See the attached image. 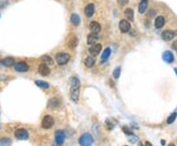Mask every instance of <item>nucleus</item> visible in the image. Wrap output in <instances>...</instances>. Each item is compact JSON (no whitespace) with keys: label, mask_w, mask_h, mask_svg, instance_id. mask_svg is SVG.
<instances>
[{"label":"nucleus","mask_w":177,"mask_h":146,"mask_svg":"<svg viewBox=\"0 0 177 146\" xmlns=\"http://www.w3.org/2000/svg\"><path fill=\"white\" fill-rule=\"evenodd\" d=\"M168 146H175V145H174V144H173V143H171V144H169Z\"/></svg>","instance_id":"obj_35"},{"label":"nucleus","mask_w":177,"mask_h":146,"mask_svg":"<svg viewBox=\"0 0 177 146\" xmlns=\"http://www.w3.org/2000/svg\"><path fill=\"white\" fill-rule=\"evenodd\" d=\"M69 85H70V97L74 102H78L80 96V86L81 83L77 76H72L69 80Z\"/></svg>","instance_id":"obj_1"},{"label":"nucleus","mask_w":177,"mask_h":146,"mask_svg":"<svg viewBox=\"0 0 177 146\" xmlns=\"http://www.w3.org/2000/svg\"><path fill=\"white\" fill-rule=\"evenodd\" d=\"M47 106H48V108H50V109H56L60 106V101H59L57 98H51L50 100L48 101Z\"/></svg>","instance_id":"obj_13"},{"label":"nucleus","mask_w":177,"mask_h":146,"mask_svg":"<svg viewBox=\"0 0 177 146\" xmlns=\"http://www.w3.org/2000/svg\"><path fill=\"white\" fill-rule=\"evenodd\" d=\"M125 16L127 17V19H128L129 21H133L134 20V11L130 8L126 9L125 10Z\"/></svg>","instance_id":"obj_25"},{"label":"nucleus","mask_w":177,"mask_h":146,"mask_svg":"<svg viewBox=\"0 0 177 146\" xmlns=\"http://www.w3.org/2000/svg\"><path fill=\"white\" fill-rule=\"evenodd\" d=\"M164 24H165V19H164L163 16H158V18L156 19V21H154V27H156V29L163 28L164 26Z\"/></svg>","instance_id":"obj_16"},{"label":"nucleus","mask_w":177,"mask_h":146,"mask_svg":"<svg viewBox=\"0 0 177 146\" xmlns=\"http://www.w3.org/2000/svg\"><path fill=\"white\" fill-rule=\"evenodd\" d=\"M71 22H72V24L75 25V26H79L80 23H81V19H80L79 15L72 14L71 15Z\"/></svg>","instance_id":"obj_22"},{"label":"nucleus","mask_w":177,"mask_h":146,"mask_svg":"<svg viewBox=\"0 0 177 146\" xmlns=\"http://www.w3.org/2000/svg\"><path fill=\"white\" fill-rule=\"evenodd\" d=\"M176 117H177V113L176 112H174V113L171 114V115L169 116L168 119H167V123H169V125H170V123H172L174 121H175Z\"/></svg>","instance_id":"obj_27"},{"label":"nucleus","mask_w":177,"mask_h":146,"mask_svg":"<svg viewBox=\"0 0 177 146\" xmlns=\"http://www.w3.org/2000/svg\"><path fill=\"white\" fill-rule=\"evenodd\" d=\"M12 141L8 137H2L0 139V146H11Z\"/></svg>","instance_id":"obj_24"},{"label":"nucleus","mask_w":177,"mask_h":146,"mask_svg":"<svg viewBox=\"0 0 177 146\" xmlns=\"http://www.w3.org/2000/svg\"><path fill=\"white\" fill-rule=\"evenodd\" d=\"M98 33H90L88 35V40H87V42H88V44H90V45H93V44H94L98 41Z\"/></svg>","instance_id":"obj_15"},{"label":"nucleus","mask_w":177,"mask_h":146,"mask_svg":"<svg viewBox=\"0 0 177 146\" xmlns=\"http://www.w3.org/2000/svg\"><path fill=\"white\" fill-rule=\"evenodd\" d=\"M147 7H148V1H146V0H142L141 3L139 4V12H140L141 14H144L145 11H146Z\"/></svg>","instance_id":"obj_21"},{"label":"nucleus","mask_w":177,"mask_h":146,"mask_svg":"<svg viewBox=\"0 0 177 146\" xmlns=\"http://www.w3.org/2000/svg\"><path fill=\"white\" fill-rule=\"evenodd\" d=\"M39 73L42 76H48L49 74H50V69L48 68V66H47V65L42 63L39 67Z\"/></svg>","instance_id":"obj_9"},{"label":"nucleus","mask_w":177,"mask_h":146,"mask_svg":"<svg viewBox=\"0 0 177 146\" xmlns=\"http://www.w3.org/2000/svg\"><path fill=\"white\" fill-rule=\"evenodd\" d=\"M94 142V138L90 133H85L79 139V143L81 146H92Z\"/></svg>","instance_id":"obj_2"},{"label":"nucleus","mask_w":177,"mask_h":146,"mask_svg":"<svg viewBox=\"0 0 177 146\" xmlns=\"http://www.w3.org/2000/svg\"><path fill=\"white\" fill-rule=\"evenodd\" d=\"M14 63H15V60H14V58H12V57H7V58H5L2 60V64L6 67L14 66Z\"/></svg>","instance_id":"obj_20"},{"label":"nucleus","mask_w":177,"mask_h":146,"mask_svg":"<svg viewBox=\"0 0 177 146\" xmlns=\"http://www.w3.org/2000/svg\"><path fill=\"white\" fill-rule=\"evenodd\" d=\"M119 29L122 33H128L131 29V25L126 20H121L120 23H119Z\"/></svg>","instance_id":"obj_8"},{"label":"nucleus","mask_w":177,"mask_h":146,"mask_svg":"<svg viewBox=\"0 0 177 146\" xmlns=\"http://www.w3.org/2000/svg\"><path fill=\"white\" fill-rule=\"evenodd\" d=\"M146 1H148V0H146Z\"/></svg>","instance_id":"obj_38"},{"label":"nucleus","mask_w":177,"mask_h":146,"mask_svg":"<svg viewBox=\"0 0 177 146\" xmlns=\"http://www.w3.org/2000/svg\"><path fill=\"white\" fill-rule=\"evenodd\" d=\"M94 5L93 3L88 4L86 6V8H85V14H86V16L88 18H91L94 15Z\"/></svg>","instance_id":"obj_11"},{"label":"nucleus","mask_w":177,"mask_h":146,"mask_svg":"<svg viewBox=\"0 0 177 146\" xmlns=\"http://www.w3.org/2000/svg\"><path fill=\"white\" fill-rule=\"evenodd\" d=\"M120 73H121V68H120V67H117V68L113 72V76L115 78H118L119 76H120Z\"/></svg>","instance_id":"obj_29"},{"label":"nucleus","mask_w":177,"mask_h":146,"mask_svg":"<svg viewBox=\"0 0 177 146\" xmlns=\"http://www.w3.org/2000/svg\"><path fill=\"white\" fill-rule=\"evenodd\" d=\"M145 146H153V144H152L151 142H149V141H146V142H145Z\"/></svg>","instance_id":"obj_33"},{"label":"nucleus","mask_w":177,"mask_h":146,"mask_svg":"<svg viewBox=\"0 0 177 146\" xmlns=\"http://www.w3.org/2000/svg\"><path fill=\"white\" fill-rule=\"evenodd\" d=\"M140 146H143V145H142V144H140Z\"/></svg>","instance_id":"obj_37"},{"label":"nucleus","mask_w":177,"mask_h":146,"mask_svg":"<svg viewBox=\"0 0 177 146\" xmlns=\"http://www.w3.org/2000/svg\"><path fill=\"white\" fill-rule=\"evenodd\" d=\"M55 60L59 65H66L70 60V55L68 53H58L55 56Z\"/></svg>","instance_id":"obj_3"},{"label":"nucleus","mask_w":177,"mask_h":146,"mask_svg":"<svg viewBox=\"0 0 177 146\" xmlns=\"http://www.w3.org/2000/svg\"><path fill=\"white\" fill-rule=\"evenodd\" d=\"M94 63H96V60L93 58V57H87L86 60H85V65L86 67H88V68H92Z\"/></svg>","instance_id":"obj_23"},{"label":"nucleus","mask_w":177,"mask_h":146,"mask_svg":"<svg viewBox=\"0 0 177 146\" xmlns=\"http://www.w3.org/2000/svg\"><path fill=\"white\" fill-rule=\"evenodd\" d=\"M15 136L19 140H27L29 138V132L25 128H18L15 132Z\"/></svg>","instance_id":"obj_4"},{"label":"nucleus","mask_w":177,"mask_h":146,"mask_svg":"<svg viewBox=\"0 0 177 146\" xmlns=\"http://www.w3.org/2000/svg\"><path fill=\"white\" fill-rule=\"evenodd\" d=\"M77 44H78V38L75 35H71L68 40V47L71 49H74L77 46Z\"/></svg>","instance_id":"obj_18"},{"label":"nucleus","mask_w":177,"mask_h":146,"mask_svg":"<svg viewBox=\"0 0 177 146\" xmlns=\"http://www.w3.org/2000/svg\"><path fill=\"white\" fill-rule=\"evenodd\" d=\"M41 60L43 61V64H45V65H47V64H52V59L50 58L49 56H42L41 57Z\"/></svg>","instance_id":"obj_28"},{"label":"nucleus","mask_w":177,"mask_h":146,"mask_svg":"<svg viewBox=\"0 0 177 146\" xmlns=\"http://www.w3.org/2000/svg\"><path fill=\"white\" fill-rule=\"evenodd\" d=\"M125 146H126V145H125Z\"/></svg>","instance_id":"obj_39"},{"label":"nucleus","mask_w":177,"mask_h":146,"mask_svg":"<svg viewBox=\"0 0 177 146\" xmlns=\"http://www.w3.org/2000/svg\"><path fill=\"white\" fill-rule=\"evenodd\" d=\"M15 70L23 73V72H27L29 70V66L25 62H19L15 65Z\"/></svg>","instance_id":"obj_10"},{"label":"nucleus","mask_w":177,"mask_h":146,"mask_svg":"<svg viewBox=\"0 0 177 146\" xmlns=\"http://www.w3.org/2000/svg\"><path fill=\"white\" fill-rule=\"evenodd\" d=\"M36 85L39 86V87H41V88H48L49 87V85L47 83L43 81H36Z\"/></svg>","instance_id":"obj_26"},{"label":"nucleus","mask_w":177,"mask_h":146,"mask_svg":"<svg viewBox=\"0 0 177 146\" xmlns=\"http://www.w3.org/2000/svg\"><path fill=\"white\" fill-rule=\"evenodd\" d=\"M129 140H130V142H132V143H135V142L138 141V137H137L136 135L132 134V136L129 138Z\"/></svg>","instance_id":"obj_30"},{"label":"nucleus","mask_w":177,"mask_h":146,"mask_svg":"<svg viewBox=\"0 0 177 146\" xmlns=\"http://www.w3.org/2000/svg\"><path fill=\"white\" fill-rule=\"evenodd\" d=\"M117 2H118V4H119V5L123 6V5H126L127 3H128L129 0H117Z\"/></svg>","instance_id":"obj_32"},{"label":"nucleus","mask_w":177,"mask_h":146,"mask_svg":"<svg viewBox=\"0 0 177 146\" xmlns=\"http://www.w3.org/2000/svg\"><path fill=\"white\" fill-rule=\"evenodd\" d=\"M65 140V132L63 130H56L55 132V143L57 146H61Z\"/></svg>","instance_id":"obj_5"},{"label":"nucleus","mask_w":177,"mask_h":146,"mask_svg":"<svg viewBox=\"0 0 177 146\" xmlns=\"http://www.w3.org/2000/svg\"><path fill=\"white\" fill-rule=\"evenodd\" d=\"M174 38V33L171 31H164L163 33H161V38L165 41H169L171 40Z\"/></svg>","instance_id":"obj_12"},{"label":"nucleus","mask_w":177,"mask_h":146,"mask_svg":"<svg viewBox=\"0 0 177 146\" xmlns=\"http://www.w3.org/2000/svg\"><path fill=\"white\" fill-rule=\"evenodd\" d=\"M163 60L166 62V63H172L174 61V57H173V54L171 53L170 51H165L163 55Z\"/></svg>","instance_id":"obj_17"},{"label":"nucleus","mask_w":177,"mask_h":146,"mask_svg":"<svg viewBox=\"0 0 177 146\" xmlns=\"http://www.w3.org/2000/svg\"><path fill=\"white\" fill-rule=\"evenodd\" d=\"M173 47L175 48V49H177V40L173 43Z\"/></svg>","instance_id":"obj_34"},{"label":"nucleus","mask_w":177,"mask_h":146,"mask_svg":"<svg viewBox=\"0 0 177 146\" xmlns=\"http://www.w3.org/2000/svg\"><path fill=\"white\" fill-rule=\"evenodd\" d=\"M54 123V120L51 116H45L43 119H42V122H41V127L45 130H48L50 128Z\"/></svg>","instance_id":"obj_6"},{"label":"nucleus","mask_w":177,"mask_h":146,"mask_svg":"<svg viewBox=\"0 0 177 146\" xmlns=\"http://www.w3.org/2000/svg\"><path fill=\"white\" fill-rule=\"evenodd\" d=\"M90 29H91L92 33H98L101 29V25L98 23H96V22H92V23L90 24Z\"/></svg>","instance_id":"obj_14"},{"label":"nucleus","mask_w":177,"mask_h":146,"mask_svg":"<svg viewBox=\"0 0 177 146\" xmlns=\"http://www.w3.org/2000/svg\"><path fill=\"white\" fill-rule=\"evenodd\" d=\"M174 72L176 73V75H177V69H174Z\"/></svg>","instance_id":"obj_36"},{"label":"nucleus","mask_w":177,"mask_h":146,"mask_svg":"<svg viewBox=\"0 0 177 146\" xmlns=\"http://www.w3.org/2000/svg\"><path fill=\"white\" fill-rule=\"evenodd\" d=\"M123 132L126 133V134H128V135H131V134H133V132H130V130H129L128 128L127 127H124L123 128Z\"/></svg>","instance_id":"obj_31"},{"label":"nucleus","mask_w":177,"mask_h":146,"mask_svg":"<svg viewBox=\"0 0 177 146\" xmlns=\"http://www.w3.org/2000/svg\"><path fill=\"white\" fill-rule=\"evenodd\" d=\"M110 53H111L110 48H105V50H104L103 52V54H101V62H103V63L108 60L109 56H110Z\"/></svg>","instance_id":"obj_19"},{"label":"nucleus","mask_w":177,"mask_h":146,"mask_svg":"<svg viewBox=\"0 0 177 146\" xmlns=\"http://www.w3.org/2000/svg\"><path fill=\"white\" fill-rule=\"evenodd\" d=\"M89 51L91 53V55L93 56H98L99 52L101 51V44L99 43H94L93 45H91V47L89 48Z\"/></svg>","instance_id":"obj_7"}]
</instances>
